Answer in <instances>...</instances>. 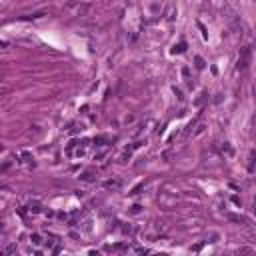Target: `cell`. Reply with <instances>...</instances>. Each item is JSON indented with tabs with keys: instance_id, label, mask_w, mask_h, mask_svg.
I'll list each match as a JSON object with an SVG mask.
<instances>
[{
	"instance_id": "obj_9",
	"label": "cell",
	"mask_w": 256,
	"mask_h": 256,
	"mask_svg": "<svg viewBox=\"0 0 256 256\" xmlns=\"http://www.w3.org/2000/svg\"><path fill=\"white\" fill-rule=\"evenodd\" d=\"M134 252H138V254H146V252H150V250H148V248H142V246H136Z\"/></svg>"
},
{
	"instance_id": "obj_1",
	"label": "cell",
	"mask_w": 256,
	"mask_h": 256,
	"mask_svg": "<svg viewBox=\"0 0 256 256\" xmlns=\"http://www.w3.org/2000/svg\"><path fill=\"white\" fill-rule=\"evenodd\" d=\"M66 10L72 16H84L90 10V4L88 2H70V4H66Z\"/></svg>"
},
{
	"instance_id": "obj_13",
	"label": "cell",
	"mask_w": 256,
	"mask_h": 256,
	"mask_svg": "<svg viewBox=\"0 0 256 256\" xmlns=\"http://www.w3.org/2000/svg\"><path fill=\"white\" fill-rule=\"evenodd\" d=\"M254 212H256V200H254Z\"/></svg>"
},
{
	"instance_id": "obj_6",
	"label": "cell",
	"mask_w": 256,
	"mask_h": 256,
	"mask_svg": "<svg viewBox=\"0 0 256 256\" xmlns=\"http://www.w3.org/2000/svg\"><path fill=\"white\" fill-rule=\"evenodd\" d=\"M30 242H32L34 246H38V244H40V242H42V238H40L38 234H32V236H30Z\"/></svg>"
},
{
	"instance_id": "obj_11",
	"label": "cell",
	"mask_w": 256,
	"mask_h": 256,
	"mask_svg": "<svg viewBox=\"0 0 256 256\" xmlns=\"http://www.w3.org/2000/svg\"><path fill=\"white\" fill-rule=\"evenodd\" d=\"M184 48H186V44H184V42H182V44H178V46H174V52H182V50H184Z\"/></svg>"
},
{
	"instance_id": "obj_7",
	"label": "cell",
	"mask_w": 256,
	"mask_h": 256,
	"mask_svg": "<svg viewBox=\"0 0 256 256\" xmlns=\"http://www.w3.org/2000/svg\"><path fill=\"white\" fill-rule=\"evenodd\" d=\"M22 162H28V164H32V154H30V152H22Z\"/></svg>"
},
{
	"instance_id": "obj_3",
	"label": "cell",
	"mask_w": 256,
	"mask_h": 256,
	"mask_svg": "<svg viewBox=\"0 0 256 256\" xmlns=\"http://www.w3.org/2000/svg\"><path fill=\"white\" fill-rule=\"evenodd\" d=\"M120 184H122V182H120V180H106V182H104V188H120Z\"/></svg>"
},
{
	"instance_id": "obj_4",
	"label": "cell",
	"mask_w": 256,
	"mask_h": 256,
	"mask_svg": "<svg viewBox=\"0 0 256 256\" xmlns=\"http://www.w3.org/2000/svg\"><path fill=\"white\" fill-rule=\"evenodd\" d=\"M80 180H84V182H92V180H94V174H92V172H84V174L80 176Z\"/></svg>"
},
{
	"instance_id": "obj_2",
	"label": "cell",
	"mask_w": 256,
	"mask_h": 256,
	"mask_svg": "<svg viewBox=\"0 0 256 256\" xmlns=\"http://www.w3.org/2000/svg\"><path fill=\"white\" fill-rule=\"evenodd\" d=\"M28 210L32 212V214H38V212L42 210V204L38 200H30V204H28Z\"/></svg>"
},
{
	"instance_id": "obj_8",
	"label": "cell",
	"mask_w": 256,
	"mask_h": 256,
	"mask_svg": "<svg viewBox=\"0 0 256 256\" xmlns=\"http://www.w3.org/2000/svg\"><path fill=\"white\" fill-rule=\"evenodd\" d=\"M14 252H16V246L12 244V246H6V248H4V254H14Z\"/></svg>"
},
{
	"instance_id": "obj_10",
	"label": "cell",
	"mask_w": 256,
	"mask_h": 256,
	"mask_svg": "<svg viewBox=\"0 0 256 256\" xmlns=\"http://www.w3.org/2000/svg\"><path fill=\"white\" fill-rule=\"evenodd\" d=\"M196 68H200V70L204 68V60H202L200 56H196Z\"/></svg>"
},
{
	"instance_id": "obj_12",
	"label": "cell",
	"mask_w": 256,
	"mask_h": 256,
	"mask_svg": "<svg viewBox=\"0 0 256 256\" xmlns=\"http://www.w3.org/2000/svg\"><path fill=\"white\" fill-rule=\"evenodd\" d=\"M202 132H204V126H202V124H200V126L196 128V132H194V136H198V134H202Z\"/></svg>"
},
{
	"instance_id": "obj_5",
	"label": "cell",
	"mask_w": 256,
	"mask_h": 256,
	"mask_svg": "<svg viewBox=\"0 0 256 256\" xmlns=\"http://www.w3.org/2000/svg\"><path fill=\"white\" fill-rule=\"evenodd\" d=\"M206 98H208L206 94H200V98H196V100H194V106H202V104L206 102Z\"/></svg>"
}]
</instances>
